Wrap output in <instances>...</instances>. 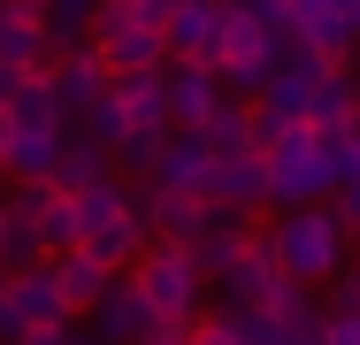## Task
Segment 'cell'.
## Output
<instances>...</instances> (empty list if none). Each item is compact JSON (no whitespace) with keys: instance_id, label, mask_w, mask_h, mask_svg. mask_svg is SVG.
<instances>
[{"instance_id":"8d00e7d4","label":"cell","mask_w":360,"mask_h":345,"mask_svg":"<svg viewBox=\"0 0 360 345\" xmlns=\"http://www.w3.org/2000/svg\"><path fill=\"white\" fill-rule=\"evenodd\" d=\"M338 15H345V23H353V31H360V0H338Z\"/></svg>"},{"instance_id":"5bb4252c","label":"cell","mask_w":360,"mask_h":345,"mask_svg":"<svg viewBox=\"0 0 360 345\" xmlns=\"http://www.w3.org/2000/svg\"><path fill=\"white\" fill-rule=\"evenodd\" d=\"M169 62H200L215 69V39H222V8L215 0H176V15H169Z\"/></svg>"},{"instance_id":"ee69618b","label":"cell","mask_w":360,"mask_h":345,"mask_svg":"<svg viewBox=\"0 0 360 345\" xmlns=\"http://www.w3.org/2000/svg\"><path fill=\"white\" fill-rule=\"evenodd\" d=\"M353 253H360V238H353Z\"/></svg>"},{"instance_id":"ac0fdd59","label":"cell","mask_w":360,"mask_h":345,"mask_svg":"<svg viewBox=\"0 0 360 345\" xmlns=\"http://www.w3.org/2000/svg\"><path fill=\"white\" fill-rule=\"evenodd\" d=\"M92 54L108 62V77H153V69H169V39H161V31H146V23H131V31L100 39Z\"/></svg>"},{"instance_id":"83f0119b","label":"cell","mask_w":360,"mask_h":345,"mask_svg":"<svg viewBox=\"0 0 360 345\" xmlns=\"http://www.w3.org/2000/svg\"><path fill=\"white\" fill-rule=\"evenodd\" d=\"M0 269H8V276L46 269V246H39V230H31V222H15V215H8V230H0Z\"/></svg>"},{"instance_id":"4fadbf2b","label":"cell","mask_w":360,"mask_h":345,"mask_svg":"<svg viewBox=\"0 0 360 345\" xmlns=\"http://www.w3.org/2000/svg\"><path fill=\"white\" fill-rule=\"evenodd\" d=\"M8 307L23 330H77V315L62 307V284H54V261L31 276H8Z\"/></svg>"},{"instance_id":"484cf974","label":"cell","mask_w":360,"mask_h":345,"mask_svg":"<svg viewBox=\"0 0 360 345\" xmlns=\"http://www.w3.org/2000/svg\"><path fill=\"white\" fill-rule=\"evenodd\" d=\"M200 138H207V153H253V108L245 100H222Z\"/></svg>"},{"instance_id":"ba28073f","label":"cell","mask_w":360,"mask_h":345,"mask_svg":"<svg viewBox=\"0 0 360 345\" xmlns=\"http://www.w3.org/2000/svg\"><path fill=\"white\" fill-rule=\"evenodd\" d=\"M46 84H54V108H62V123H70V131L100 108V100H108V92H115V77H108V62H100L92 46L54 54V62H46Z\"/></svg>"},{"instance_id":"8fae6325","label":"cell","mask_w":360,"mask_h":345,"mask_svg":"<svg viewBox=\"0 0 360 345\" xmlns=\"http://www.w3.org/2000/svg\"><path fill=\"white\" fill-rule=\"evenodd\" d=\"M146 246H153L146 215H139V207H123V215H115V222H100V230H92V238H84L77 253H84V261H100L108 276H131V269L146 261Z\"/></svg>"},{"instance_id":"f546056e","label":"cell","mask_w":360,"mask_h":345,"mask_svg":"<svg viewBox=\"0 0 360 345\" xmlns=\"http://www.w3.org/2000/svg\"><path fill=\"white\" fill-rule=\"evenodd\" d=\"M184 345H238V330H230V315H222V307H207V315L192 322V338H184Z\"/></svg>"},{"instance_id":"7c38bea8","label":"cell","mask_w":360,"mask_h":345,"mask_svg":"<svg viewBox=\"0 0 360 345\" xmlns=\"http://www.w3.org/2000/svg\"><path fill=\"white\" fill-rule=\"evenodd\" d=\"M207 169H215L207 138H200V131H169V146H161L153 169H146V184H153V192H200Z\"/></svg>"},{"instance_id":"7a4b0ae2","label":"cell","mask_w":360,"mask_h":345,"mask_svg":"<svg viewBox=\"0 0 360 345\" xmlns=\"http://www.w3.org/2000/svg\"><path fill=\"white\" fill-rule=\"evenodd\" d=\"M261 161H269V207H276V215H291V207H330V200H338V161H330V138L284 131Z\"/></svg>"},{"instance_id":"30bf717a","label":"cell","mask_w":360,"mask_h":345,"mask_svg":"<svg viewBox=\"0 0 360 345\" xmlns=\"http://www.w3.org/2000/svg\"><path fill=\"white\" fill-rule=\"evenodd\" d=\"M77 330H84L92 345H139L146 330H153V315H146L139 284H131V276H115V284H108V299H100V307H92Z\"/></svg>"},{"instance_id":"7402d4cb","label":"cell","mask_w":360,"mask_h":345,"mask_svg":"<svg viewBox=\"0 0 360 345\" xmlns=\"http://www.w3.org/2000/svg\"><path fill=\"white\" fill-rule=\"evenodd\" d=\"M54 169H62V131H15V146H8V177L15 184H54Z\"/></svg>"},{"instance_id":"603a6c76","label":"cell","mask_w":360,"mask_h":345,"mask_svg":"<svg viewBox=\"0 0 360 345\" xmlns=\"http://www.w3.org/2000/svg\"><path fill=\"white\" fill-rule=\"evenodd\" d=\"M115 177V161L100 153V146H84L77 131H62V169H54V192H92V184H108Z\"/></svg>"},{"instance_id":"836d02e7","label":"cell","mask_w":360,"mask_h":345,"mask_svg":"<svg viewBox=\"0 0 360 345\" xmlns=\"http://www.w3.org/2000/svg\"><path fill=\"white\" fill-rule=\"evenodd\" d=\"M70 330H23V345H62Z\"/></svg>"},{"instance_id":"9c48e42d","label":"cell","mask_w":360,"mask_h":345,"mask_svg":"<svg viewBox=\"0 0 360 345\" xmlns=\"http://www.w3.org/2000/svg\"><path fill=\"white\" fill-rule=\"evenodd\" d=\"M161 100H169V131H207V115L222 108V84L200 62H169L161 69Z\"/></svg>"},{"instance_id":"44dd1931","label":"cell","mask_w":360,"mask_h":345,"mask_svg":"<svg viewBox=\"0 0 360 345\" xmlns=\"http://www.w3.org/2000/svg\"><path fill=\"white\" fill-rule=\"evenodd\" d=\"M0 115H8L23 138H31V131H70V123H62V108H54V84H46V69H39V77H23V84H15V100H8Z\"/></svg>"},{"instance_id":"2e32d148","label":"cell","mask_w":360,"mask_h":345,"mask_svg":"<svg viewBox=\"0 0 360 345\" xmlns=\"http://www.w3.org/2000/svg\"><path fill=\"white\" fill-rule=\"evenodd\" d=\"M253 230H261V215H215V222H207V238L192 246V269L207 276V284H222V276H230L238 261H245Z\"/></svg>"},{"instance_id":"d6986e66","label":"cell","mask_w":360,"mask_h":345,"mask_svg":"<svg viewBox=\"0 0 360 345\" xmlns=\"http://www.w3.org/2000/svg\"><path fill=\"white\" fill-rule=\"evenodd\" d=\"M92 15H100V0H46V8H39V23H46V62L92 46Z\"/></svg>"},{"instance_id":"ffe728a7","label":"cell","mask_w":360,"mask_h":345,"mask_svg":"<svg viewBox=\"0 0 360 345\" xmlns=\"http://www.w3.org/2000/svg\"><path fill=\"white\" fill-rule=\"evenodd\" d=\"M54 284H62V307L84 322V315L108 299V284H115V276L100 269V261H84V253H62V261H54Z\"/></svg>"},{"instance_id":"6da1fadb","label":"cell","mask_w":360,"mask_h":345,"mask_svg":"<svg viewBox=\"0 0 360 345\" xmlns=\"http://www.w3.org/2000/svg\"><path fill=\"white\" fill-rule=\"evenodd\" d=\"M269 246H276V269L307 291H330L338 276L353 269V238L338 230L330 207H291V215H269Z\"/></svg>"},{"instance_id":"e0dca14e","label":"cell","mask_w":360,"mask_h":345,"mask_svg":"<svg viewBox=\"0 0 360 345\" xmlns=\"http://www.w3.org/2000/svg\"><path fill=\"white\" fill-rule=\"evenodd\" d=\"M307 131H314V138H345V131H360L353 69H330V77L314 84V100H307Z\"/></svg>"},{"instance_id":"f35d334b","label":"cell","mask_w":360,"mask_h":345,"mask_svg":"<svg viewBox=\"0 0 360 345\" xmlns=\"http://www.w3.org/2000/svg\"><path fill=\"white\" fill-rule=\"evenodd\" d=\"M0 307H8V269H0Z\"/></svg>"},{"instance_id":"4316f807","label":"cell","mask_w":360,"mask_h":345,"mask_svg":"<svg viewBox=\"0 0 360 345\" xmlns=\"http://www.w3.org/2000/svg\"><path fill=\"white\" fill-rule=\"evenodd\" d=\"M70 200H77V230L92 238L100 222H115V215L131 207V184H123V177H108V184H92V192H70Z\"/></svg>"},{"instance_id":"e575fe53","label":"cell","mask_w":360,"mask_h":345,"mask_svg":"<svg viewBox=\"0 0 360 345\" xmlns=\"http://www.w3.org/2000/svg\"><path fill=\"white\" fill-rule=\"evenodd\" d=\"M15 84H23V77H15V69H0V108L15 100Z\"/></svg>"},{"instance_id":"3957f363","label":"cell","mask_w":360,"mask_h":345,"mask_svg":"<svg viewBox=\"0 0 360 345\" xmlns=\"http://www.w3.org/2000/svg\"><path fill=\"white\" fill-rule=\"evenodd\" d=\"M269 77H276V39L230 0L222 8V39H215V84H222V100H261L269 92Z\"/></svg>"},{"instance_id":"9a60e30c","label":"cell","mask_w":360,"mask_h":345,"mask_svg":"<svg viewBox=\"0 0 360 345\" xmlns=\"http://www.w3.org/2000/svg\"><path fill=\"white\" fill-rule=\"evenodd\" d=\"M0 69H15V77H39L46 69V23L23 0H0Z\"/></svg>"},{"instance_id":"d590c367","label":"cell","mask_w":360,"mask_h":345,"mask_svg":"<svg viewBox=\"0 0 360 345\" xmlns=\"http://www.w3.org/2000/svg\"><path fill=\"white\" fill-rule=\"evenodd\" d=\"M8 146H15V123L0 115V169H8Z\"/></svg>"},{"instance_id":"b9f144b4","label":"cell","mask_w":360,"mask_h":345,"mask_svg":"<svg viewBox=\"0 0 360 345\" xmlns=\"http://www.w3.org/2000/svg\"><path fill=\"white\" fill-rule=\"evenodd\" d=\"M353 276H360V253H353Z\"/></svg>"},{"instance_id":"1f68e13d","label":"cell","mask_w":360,"mask_h":345,"mask_svg":"<svg viewBox=\"0 0 360 345\" xmlns=\"http://www.w3.org/2000/svg\"><path fill=\"white\" fill-rule=\"evenodd\" d=\"M184 338H192V330H184V322H153V330H146L139 345H184Z\"/></svg>"},{"instance_id":"74e56055","label":"cell","mask_w":360,"mask_h":345,"mask_svg":"<svg viewBox=\"0 0 360 345\" xmlns=\"http://www.w3.org/2000/svg\"><path fill=\"white\" fill-rule=\"evenodd\" d=\"M62 345H92V338H84V330H70V338H62Z\"/></svg>"},{"instance_id":"277c9868","label":"cell","mask_w":360,"mask_h":345,"mask_svg":"<svg viewBox=\"0 0 360 345\" xmlns=\"http://www.w3.org/2000/svg\"><path fill=\"white\" fill-rule=\"evenodd\" d=\"M131 284H139V299H146V315L153 322H200L207 315V276L192 269V253L184 246H146V261L131 269Z\"/></svg>"},{"instance_id":"52a82bcc","label":"cell","mask_w":360,"mask_h":345,"mask_svg":"<svg viewBox=\"0 0 360 345\" xmlns=\"http://www.w3.org/2000/svg\"><path fill=\"white\" fill-rule=\"evenodd\" d=\"M200 200H207V215H261L269 207V161L261 153H215Z\"/></svg>"},{"instance_id":"d6a6232c","label":"cell","mask_w":360,"mask_h":345,"mask_svg":"<svg viewBox=\"0 0 360 345\" xmlns=\"http://www.w3.org/2000/svg\"><path fill=\"white\" fill-rule=\"evenodd\" d=\"M276 345H322V322H284V338Z\"/></svg>"},{"instance_id":"f1b7e54d","label":"cell","mask_w":360,"mask_h":345,"mask_svg":"<svg viewBox=\"0 0 360 345\" xmlns=\"http://www.w3.org/2000/svg\"><path fill=\"white\" fill-rule=\"evenodd\" d=\"M230 330H238V345H276V338H284L276 315H230Z\"/></svg>"},{"instance_id":"d4e9b609","label":"cell","mask_w":360,"mask_h":345,"mask_svg":"<svg viewBox=\"0 0 360 345\" xmlns=\"http://www.w3.org/2000/svg\"><path fill=\"white\" fill-rule=\"evenodd\" d=\"M39 246H46V261H62V253H77L84 246V230H77V200L70 192H46V207H39Z\"/></svg>"},{"instance_id":"8992f818","label":"cell","mask_w":360,"mask_h":345,"mask_svg":"<svg viewBox=\"0 0 360 345\" xmlns=\"http://www.w3.org/2000/svg\"><path fill=\"white\" fill-rule=\"evenodd\" d=\"M123 184H131V177H123ZM131 207L146 215L153 246H184V253H192V246L207 238V222H215L200 192H153V184H131Z\"/></svg>"},{"instance_id":"cb8c5ba5","label":"cell","mask_w":360,"mask_h":345,"mask_svg":"<svg viewBox=\"0 0 360 345\" xmlns=\"http://www.w3.org/2000/svg\"><path fill=\"white\" fill-rule=\"evenodd\" d=\"M115 100H123L131 131H169V100H161V69H153V77H115Z\"/></svg>"},{"instance_id":"4dcf8cb0","label":"cell","mask_w":360,"mask_h":345,"mask_svg":"<svg viewBox=\"0 0 360 345\" xmlns=\"http://www.w3.org/2000/svg\"><path fill=\"white\" fill-rule=\"evenodd\" d=\"M322 345H360V315H322Z\"/></svg>"},{"instance_id":"ab89813d","label":"cell","mask_w":360,"mask_h":345,"mask_svg":"<svg viewBox=\"0 0 360 345\" xmlns=\"http://www.w3.org/2000/svg\"><path fill=\"white\" fill-rule=\"evenodd\" d=\"M0 230H8V200H0Z\"/></svg>"},{"instance_id":"60d3db41","label":"cell","mask_w":360,"mask_h":345,"mask_svg":"<svg viewBox=\"0 0 360 345\" xmlns=\"http://www.w3.org/2000/svg\"><path fill=\"white\" fill-rule=\"evenodd\" d=\"M353 92H360V62H353Z\"/></svg>"},{"instance_id":"7bdbcfd3","label":"cell","mask_w":360,"mask_h":345,"mask_svg":"<svg viewBox=\"0 0 360 345\" xmlns=\"http://www.w3.org/2000/svg\"><path fill=\"white\" fill-rule=\"evenodd\" d=\"M215 8H230V0H215Z\"/></svg>"},{"instance_id":"5b68a950","label":"cell","mask_w":360,"mask_h":345,"mask_svg":"<svg viewBox=\"0 0 360 345\" xmlns=\"http://www.w3.org/2000/svg\"><path fill=\"white\" fill-rule=\"evenodd\" d=\"M284 284H291V276L276 269V246H269V222H261V230H253V246H245V261L222 276L215 291H222V315H269Z\"/></svg>"}]
</instances>
